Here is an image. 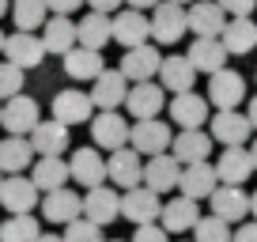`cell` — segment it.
<instances>
[{
  "mask_svg": "<svg viewBox=\"0 0 257 242\" xmlns=\"http://www.w3.org/2000/svg\"><path fill=\"white\" fill-rule=\"evenodd\" d=\"M148 23H152V38L159 42V46H174V42H182L185 31H189L185 8L174 4V0H159L152 8V16H148Z\"/></svg>",
  "mask_w": 257,
  "mask_h": 242,
  "instance_id": "6da1fadb",
  "label": "cell"
},
{
  "mask_svg": "<svg viewBox=\"0 0 257 242\" xmlns=\"http://www.w3.org/2000/svg\"><path fill=\"white\" fill-rule=\"evenodd\" d=\"M106 182H113V189H133L144 182V155L133 152V148H113L110 155H106Z\"/></svg>",
  "mask_w": 257,
  "mask_h": 242,
  "instance_id": "7a4b0ae2",
  "label": "cell"
},
{
  "mask_svg": "<svg viewBox=\"0 0 257 242\" xmlns=\"http://www.w3.org/2000/svg\"><path fill=\"white\" fill-rule=\"evenodd\" d=\"M42 121V110L31 95H12L0 102V125L8 129V137H31V129Z\"/></svg>",
  "mask_w": 257,
  "mask_h": 242,
  "instance_id": "3957f363",
  "label": "cell"
},
{
  "mask_svg": "<svg viewBox=\"0 0 257 242\" xmlns=\"http://www.w3.org/2000/svg\"><path fill=\"white\" fill-rule=\"evenodd\" d=\"M170 140H174V129L159 117H144V121H133L128 129V148L140 155H159L170 152Z\"/></svg>",
  "mask_w": 257,
  "mask_h": 242,
  "instance_id": "277c9868",
  "label": "cell"
},
{
  "mask_svg": "<svg viewBox=\"0 0 257 242\" xmlns=\"http://www.w3.org/2000/svg\"><path fill=\"white\" fill-rule=\"evenodd\" d=\"M38 197H42V189L23 174H4V182H0V204H4V212H12V216L34 212L38 208Z\"/></svg>",
  "mask_w": 257,
  "mask_h": 242,
  "instance_id": "5b68a950",
  "label": "cell"
},
{
  "mask_svg": "<svg viewBox=\"0 0 257 242\" xmlns=\"http://www.w3.org/2000/svg\"><path fill=\"white\" fill-rule=\"evenodd\" d=\"M159 212H163L159 193H155V189H148L144 182L121 193V216L133 219L137 227H140V223H159Z\"/></svg>",
  "mask_w": 257,
  "mask_h": 242,
  "instance_id": "8992f818",
  "label": "cell"
},
{
  "mask_svg": "<svg viewBox=\"0 0 257 242\" xmlns=\"http://www.w3.org/2000/svg\"><path fill=\"white\" fill-rule=\"evenodd\" d=\"M128 125L117 110H98L91 117V140H95L98 152H113V148H125L128 144Z\"/></svg>",
  "mask_w": 257,
  "mask_h": 242,
  "instance_id": "52a82bcc",
  "label": "cell"
},
{
  "mask_svg": "<svg viewBox=\"0 0 257 242\" xmlns=\"http://www.w3.org/2000/svg\"><path fill=\"white\" fill-rule=\"evenodd\" d=\"M159 65H163V53L155 46H133V49H125V57H121V65H117V72L125 76L128 83H144V80H155L159 76Z\"/></svg>",
  "mask_w": 257,
  "mask_h": 242,
  "instance_id": "ba28073f",
  "label": "cell"
},
{
  "mask_svg": "<svg viewBox=\"0 0 257 242\" xmlns=\"http://www.w3.org/2000/svg\"><path fill=\"white\" fill-rule=\"evenodd\" d=\"M246 98V80L234 68H219L208 76V106L216 110H238V102Z\"/></svg>",
  "mask_w": 257,
  "mask_h": 242,
  "instance_id": "9c48e42d",
  "label": "cell"
},
{
  "mask_svg": "<svg viewBox=\"0 0 257 242\" xmlns=\"http://www.w3.org/2000/svg\"><path fill=\"white\" fill-rule=\"evenodd\" d=\"M83 216L91 219V223L106 227L113 223V219L121 216V193L113 186H95V189H83Z\"/></svg>",
  "mask_w": 257,
  "mask_h": 242,
  "instance_id": "30bf717a",
  "label": "cell"
},
{
  "mask_svg": "<svg viewBox=\"0 0 257 242\" xmlns=\"http://www.w3.org/2000/svg\"><path fill=\"white\" fill-rule=\"evenodd\" d=\"M163 102H167V91H163V83H155V80H144V83H128L125 106H128V113H133V121L159 117Z\"/></svg>",
  "mask_w": 257,
  "mask_h": 242,
  "instance_id": "8fae6325",
  "label": "cell"
},
{
  "mask_svg": "<svg viewBox=\"0 0 257 242\" xmlns=\"http://www.w3.org/2000/svg\"><path fill=\"white\" fill-rule=\"evenodd\" d=\"M42 216L49 219V223H72V219L83 216V197L76 193V189L61 186V189H49V193H42Z\"/></svg>",
  "mask_w": 257,
  "mask_h": 242,
  "instance_id": "7c38bea8",
  "label": "cell"
},
{
  "mask_svg": "<svg viewBox=\"0 0 257 242\" xmlns=\"http://www.w3.org/2000/svg\"><path fill=\"white\" fill-rule=\"evenodd\" d=\"M208 204H212V216L223 219V223H242L249 216V193L242 186H216Z\"/></svg>",
  "mask_w": 257,
  "mask_h": 242,
  "instance_id": "4fadbf2b",
  "label": "cell"
},
{
  "mask_svg": "<svg viewBox=\"0 0 257 242\" xmlns=\"http://www.w3.org/2000/svg\"><path fill=\"white\" fill-rule=\"evenodd\" d=\"M212 167H216L219 186H242V182H249V174H253V159H249V148L246 144L223 148Z\"/></svg>",
  "mask_w": 257,
  "mask_h": 242,
  "instance_id": "5bb4252c",
  "label": "cell"
},
{
  "mask_svg": "<svg viewBox=\"0 0 257 242\" xmlns=\"http://www.w3.org/2000/svg\"><path fill=\"white\" fill-rule=\"evenodd\" d=\"M4 57L27 72V68H38L46 61V46H42V38L34 31H16L4 38Z\"/></svg>",
  "mask_w": 257,
  "mask_h": 242,
  "instance_id": "9a60e30c",
  "label": "cell"
},
{
  "mask_svg": "<svg viewBox=\"0 0 257 242\" xmlns=\"http://www.w3.org/2000/svg\"><path fill=\"white\" fill-rule=\"evenodd\" d=\"M91 83H95V87H91L87 95H91V102H95V110H117V106H125L128 80L117 72V68H102Z\"/></svg>",
  "mask_w": 257,
  "mask_h": 242,
  "instance_id": "2e32d148",
  "label": "cell"
},
{
  "mask_svg": "<svg viewBox=\"0 0 257 242\" xmlns=\"http://www.w3.org/2000/svg\"><path fill=\"white\" fill-rule=\"evenodd\" d=\"M53 117L64 121V125L72 129V125H83V121L95 117V102H91L87 91H76V87L57 91L53 95Z\"/></svg>",
  "mask_w": 257,
  "mask_h": 242,
  "instance_id": "e0dca14e",
  "label": "cell"
},
{
  "mask_svg": "<svg viewBox=\"0 0 257 242\" xmlns=\"http://www.w3.org/2000/svg\"><path fill=\"white\" fill-rule=\"evenodd\" d=\"M208 125H212L208 137L219 140L223 148L246 144V140L253 137V125H249V117H246V113H238V110H219L216 117H208Z\"/></svg>",
  "mask_w": 257,
  "mask_h": 242,
  "instance_id": "ac0fdd59",
  "label": "cell"
},
{
  "mask_svg": "<svg viewBox=\"0 0 257 242\" xmlns=\"http://www.w3.org/2000/svg\"><path fill=\"white\" fill-rule=\"evenodd\" d=\"M178 178H182V163L174 159L170 152H159V155H148L144 163V186L155 189V193H170V189H178Z\"/></svg>",
  "mask_w": 257,
  "mask_h": 242,
  "instance_id": "d6986e66",
  "label": "cell"
},
{
  "mask_svg": "<svg viewBox=\"0 0 257 242\" xmlns=\"http://www.w3.org/2000/svg\"><path fill=\"white\" fill-rule=\"evenodd\" d=\"M185 19H189V31L197 38H219L223 27H227V16L216 0H193L189 8H185Z\"/></svg>",
  "mask_w": 257,
  "mask_h": 242,
  "instance_id": "ffe728a7",
  "label": "cell"
},
{
  "mask_svg": "<svg viewBox=\"0 0 257 242\" xmlns=\"http://www.w3.org/2000/svg\"><path fill=\"white\" fill-rule=\"evenodd\" d=\"M201 219V201H189V197H170L159 212V227L167 234H182V231H193V223Z\"/></svg>",
  "mask_w": 257,
  "mask_h": 242,
  "instance_id": "44dd1931",
  "label": "cell"
},
{
  "mask_svg": "<svg viewBox=\"0 0 257 242\" xmlns=\"http://www.w3.org/2000/svg\"><path fill=\"white\" fill-rule=\"evenodd\" d=\"M216 186H219V178H216V167H212L208 159L182 167V178H178V193H182V197H189V201H204V197H212Z\"/></svg>",
  "mask_w": 257,
  "mask_h": 242,
  "instance_id": "7402d4cb",
  "label": "cell"
},
{
  "mask_svg": "<svg viewBox=\"0 0 257 242\" xmlns=\"http://www.w3.org/2000/svg\"><path fill=\"white\" fill-rule=\"evenodd\" d=\"M68 178L80 182L83 189L102 186L106 182V159L98 155V148H80V152H72V159H68Z\"/></svg>",
  "mask_w": 257,
  "mask_h": 242,
  "instance_id": "603a6c76",
  "label": "cell"
},
{
  "mask_svg": "<svg viewBox=\"0 0 257 242\" xmlns=\"http://www.w3.org/2000/svg\"><path fill=\"white\" fill-rule=\"evenodd\" d=\"M170 121H174L178 129H204V121H208V98L197 95V91L174 95V102H170Z\"/></svg>",
  "mask_w": 257,
  "mask_h": 242,
  "instance_id": "cb8c5ba5",
  "label": "cell"
},
{
  "mask_svg": "<svg viewBox=\"0 0 257 242\" xmlns=\"http://www.w3.org/2000/svg\"><path fill=\"white\" fill-rule=\"evenodd\" d=\"M219 42H223L227 57H246V53H253V49H257V23H253V16L227 19Z\"/></svg>",
  "mask_w": 257,
  "mask_h": 242,
  "instance_id": "d4e9b609",
  "label": "cell"
},
{
  "mask_svg": "<svg viewBox=\"0 0 257 242\" xmlns=\"http://www.w3.org/2000/svg\"><path fill=\"white\" fill-rule=\"evenodd\" d=\"M68 125L64 121H57V117H49V121H38L31 129V148H34V155H61V152H68Z\"/></svg>",
  "mask_w": 257,
  "mask_h": 242,
  "instance_id": "484cf974",
  "label": "cell"
},
{
  "mask_svg": "<svg viewBox=\"0 0 257 242\" xmlns=\"http://www.w3.org/2000/svg\"><path fill=\"white\" fill-rule=\"evenodd\" d=\"M170 155H174L182 167H189V163H204L212 155V137L204 129H182L174 140H170Z\"/></svg>",
  "mask_w": 257,
  "mask_h": 242,
  "instance_id": "4316f807",
  "label": "cell"
},
{
  "mask_svg": "<svg viewBox=\"0 0 257 242\" xmlns=\"http://www.w3.org/2000/svg\"><path fill=\"white\" fill-rule=\"evenodd\" d=\"M148 38H152V23H148L144 12L125 8V12L113 16V42H121L125 49H133V46H144Z\"/></svg>",
  "mask_w": 257,
  "mask_h": 242,
  "instance_id": "83f0119b",
  "label": "cell"
},
{
  "mask_svg": "<svg viewBox=\"0 0 257 242\" xmlns=\"http://www.w3.org/2000/svg\"><path fill=\"white\" fill-rule=\"evenodd\" d=\"M38 38H42V46H46V53L64 57L68 49L76 46V23H72V16H53V19H46Z\"/></svg>",
  "mask_w": 257,
  "mask_h": 242,
  "instance_id": "f1b7e54d",
  "label": "cell"
},
{
  "mask_svg": "<svg viewBox=\"0 0 257 242\" xmlns=\"http://www.w3.org/2000/svg\"><path fill=\"white\" fill-rule=\"evenodd\" d=\"M159 83L163 91H174V95H182V91H193V83H197V68L189 65V57H163L159 65Z\"/></svg>",
  "mask_w": 257,
  "mask_h": 242,
  "instance_id": "f546056e",
  "label": "cell"
},
{
  "mask_svg": "<svg viewBox=\"0 0 257 242\" xmlns=\"http://www.w3.org/2000/svg\"><path fill=\"white\" fill-rule=\"evenodd\" d=\"M106 42H113V19L102 16V12H91L76 23V46H87V49H98L102 53Z\"/></svg>",
  "mask_w": 257,
  "mask_h": 242,
  "instance_id": "4dcf8cb0",
  "label": "cell"
},
{
  "mask_svg": "<svg viewBox=\"0 0 257 242\" xmlns=\"http://www.w3.org/2000/svg\"><path fill=\"white\" fill-rule=\"evenodd\" d=\"M31 182L42 189V193L68 186V182H72V178H68V163H64L61 155H38L34 167H31Z\"/></svg>",
  "mask_w": 257,
  "mask_h": 242,
  "instance_id": "1f68e13d",
  "label": "cell"
},
{
  "mask_svg": "<svg viewBox=\"0 0 257 242\" xmlns=\"http://www.w3.org/2000/svg\"><path fill=\"white\" fill-rule=\"evenodd\" d=\"M185 57H189V65L197 68V76L201 72L212 76V72H219V68H227V49H223L219 38H197Z\"/></svg>",
  "mask_w": 257,
  "mask_h": 242,
  "instance_id": "d6a6232c",
  "label": "cell"
},
{
  "mask_svg": "<svg viewBox=\"0 0 257 242\" xmlns=\"http://www.w3.org/2000/svg\"><path fill=\"white\" fill-rule=\"evenodd\" d=\"M34 163V148L27 137H4L0 140V174H23Z\"/></svg>",
  "mask_w": 257,
  "mask_h": 242,
  "instance_id": "836d02e7",
  "label": "cell"
},
{
  "mask_svg": "<svg viewBox=\"0 0 257 242\" xmlns=\"http://www.w3.org/2000/svg\"><path fill=\"white\" fill-rule=\"evenodd\" d=\"M102 68H106V61H102V53H98V49L72 46L68 53H64V72L72 76V80H95Z\"/></svg>",
  "mask_w": 257,
  "mask_h": 242,
  "instance_id": "e575fe53",
  "label": "cell"
},
{
  "mask_svg": "<svg viewBox=\"0 0 257 242\" xmlns=\"http://www.w3.org/2000/svg\"><path fill=\"white\" fill-rule=\"evenodd\" d=\"M49 8L46 0H12V19H16V31H42Z\"/></svg>",
  "mask_w": 257,
  "mask_h": 242,
  "instance_id": "d590c367",
  "label": "cell"
},
{
  "mask_svg": "<svg viewBox=\"0 0 257 242\" xmlns=\"http://www.w3.org/2000/svg\"><path fill=\"white\" fill-rule=\"evenodd\" d=\"M38 234H42V227H38V219H34L31 212L8 216L0 223V242H38Z\"/></svg>",
  "mask_w": 257,
  "mask_h": 242,
  "instance_id": "8d00e7d4",
  "label": "cell"
},
{
  "mask_svg": "<svg viewBox=\"0 0 257 242\" xmlns=\"http://www.w3.org/2000/svg\"><path fill=\"white\" fill-rule=\"evenodd\" d=\"M193 242H231V223L216 216H201L193 223Z\"/></svg>",
  "mask_w": 257,
  "mask_h": 242,
  "instance_id": "74e56055",
  "label": "cell"
},
{
  "mask_svg": "<svg viewBox=\"0 0 257 242\" xmlns=\"http://www.w3.org/2000/svg\"><path fill=\"white\" fill-rule=\"evenodd\" d=\"M61 238L64 242H106V234H102L98 223H91L87 216H80V219H72V223H64Z\"/></svg>",
  "mask_w": 257,
  "mask_h": 242,
  "instance_id": "f35d334b",
  "label": "cell"
},
{
  "mask_svg": "<svg viewBox=\"0 0 257 242\" xmlns=\"http://www.w3.org/2000/svg\"><path fill=\"white\" fill-rule=\"evenodd\" d=\"M23 91V68L12 65V61H0V102Z\"/></svg>",
  "mask_w": 257,
  "mask_h": 242,
  "instance_id": "ab89813d",
  "label": "cell"
},
{
  "mask_svg": "<svg viewBox=\"0 0 257 242\" xmlns=\"http://www.w3.org/2000/svg\"><path fill=\"white\" fill-rule=\"evenodd\" d=\"M128 242H170V234L163 231L159 223H140L137 231H133V238Z\"/></svg>",
  "mask_w": 257,
  "mask_h": 242,
  "instance_id": "60d3db41",
  "label": "cell"
},
{
  "mask_svg": "<svg viewBox=\"0 0 257 242\" xmlns=\"http://www.w3.org/2000/svg\"><path fill=\"white\" fill-rule=\"evenodd\" d=\"M219 8H223V16L227 19H238V16H253V8H257V0H216Z\"/></svg>",
  "mask_w": 257,
  "mask_h": 242,
  "instance_id": "b9f144b4",
  "label": "cell"
},
{
  "mask_svg": "<svg viewBox=\"0 0 257 242\" xmlns=\"http://www.w3.org/2000/svg\"><path fill=\"white\" fill-rule=\"evenodd\" d=\"M46 8L53 16H72L76 8H83V0H46Z\"/></svg>",
  "mask_w": 257,
  "mask_h": 242,
  "instance_id": "7bdbcfd3",
  "label": "cell"
},
{
  "mask_svg": "<svg viewBox=\"0 0 257 242\" xmlns=\"http://www.w3.org/2000/svg\"><path fill=\"white\" fill-rule=\"evenodd\" d=\"M231 242H257V219H249V223H238V231L231 234Z\"/></svg>",
  "mask_w": 257,
  "mask_h": 242,
  "instance_id": "ee69618b",
  "label": "cell"
},
{
  "mask_svg": "<svg viewBox=\"0 0 257 242\" xmlns=\"http://www.w3.org/2000/svg\"><path fill=\"white\" fill-rule=\"evenodd\" d=\"M83 4H91V12H102V16H110V12H117L125 0H83Z\"/></svg>",
  "mask_w": 257,
  "mask_h": 242,
  "instance_id": "f6af8a7d",
  "label": "cell"
},
{
  "mask_svg": "<svg viewBox=\"0 0 257 242\" xmlns=\"http://www.w3.org/2000/svg\"><path fill=\"white\" fill-rule=\"evenodd\" d=\"M125 4H128V8H137V12H152L159 0H125Z\"/></svg>",
  "mask_w": 257,
  "mask_h": 242,
  "instance_id": "bcb514c9",
  "label": "cell"
},
{
  "mask_svg": "<svg viewBox=\"0 0 257 242\" xmlns=\"http://www.w3.org/2000/svg\"><path fill=\"white\" fill-rule=\"evenodd\" d=\"M246 117H249V125H253V133H257V95L249 98V110H246Z\"/></svg>",
  "mask_w": 257,
  "mask_h": 242,
  "instance_id": "7dc6e473",
  "label": "cell"
},
{
  "mask_svg": "<svg viewBox=\"0 0 257 242\" xmlns=\"http://www.w3.org/2000/svg\"><path fill=\"white\" fill-rule=\"evenodd\" d=\"M249 216L257 219V189H253V193H249Z\"/></svg>",
  "mask_w": 257,
  "mask_h": 242,
  "instance_id": "c3c4849f",
  "label": "cell"
},
{
  "mask_svg": "<svg viewBox=\"0 0 257 242\" xmlns=\"http://www.w3.org/2000/svg\"><path fill=\"white\" fill-rule=\"evenodd\" d=\"M38 242H64L61 234H38Z\"/></svg>",
  "mask_w": 257,
  "mask_h": 242,
  "instance_id": "681fc988",
  "label": "cell"
},
{
  "mask_svg": "<svg viewBox=\"0 0 257 242\" xmlns=\"http://www.w3.org/2000/svg\"><path fill=\"white\" fill-rule=\"evenodd\" d=\"M249 159H253V170H257V137H253V144H249Z\"/></svg>",
  "mask_w": 257,
  "mask_h": 242,
  "instance_id": "f907efd6",
  "label": "cell"
},
{
  "mask_svg": "<svg viewBox=\"0 0 257 242\" xmlns=\"http://www.w3.org/2000/svg\"><path fill=\"white\" fill-rule=\"evenodd\" d=\"M8 16V0H0V19Z\"/></svg>",
  "mask_w": 257,
  "mask_h": 242,
  "instance_id": "816d5d0a",
  "label": "cell"
},
{
  "mask_svg": "<svg viewBox=\"0 0 257 242\" xmlns=\"http://www.w3.org/2000/svg\"><path fill=\"white\" fill-rule=\"evenodd\" d=\"M0 53H4V31H0Z\"/></svg>",
  "mask_w": 257,
  "mask_h": 242,
  "instance_id": "f5cc1de1",
  "label": "cell"
},
{
  "mask_svg": "<svg viewBox=\"0 0 257 242\" xmlns=\"http://www.w3.org/2000/svg\"><path fill=\"white\" fill-rule=\"evenodd\" d=\"M174 4H182V8H185V4H193V0H174Z\"/></svg>",
  "mask_w": 257,
  "mask_h": 242,
  "instance_id": "db71d44e",
  "label": "cell"
},
{
  "mask_svg": "<svg viewBox=\"0 0 257 242\" xmlns=\"http://www.w3.org/2000/svg\"><path fill=\"white\" fill-rule=\"evenodd\" d=\"M106 242H117V238H106Z\"/></svg>",
  "mask_w": 257,
  "mask_h": 242,
  "instance_id": "11a10c76",
  "label": "cell"
},
{
  "mask_svg": "<svg viewBox=\"0 0 257 242\" xmlns=\"http://www.w3.org/2000/svg\"><path fill=\"white\" fill-rule=\"evenodd\" d=\"M0 182H4V174H0Z\"/></svg>",
  "mask_w": 257,
  "mask_h": 242,
  "instance_id": "9f6ffc18",
  "label": "cell"
}]
</instances>
